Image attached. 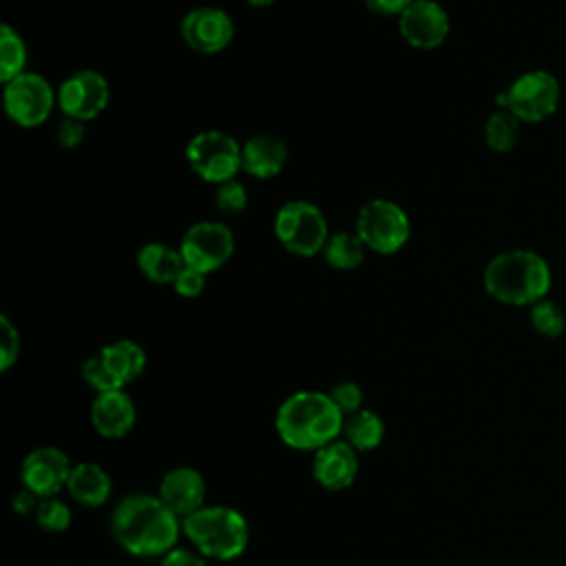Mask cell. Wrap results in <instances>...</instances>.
<instances>
[{
    "instance_id": "6da1fadb",
    "label": "cell",
    "mask_w": 566,
    "mask_h": 566,
    "mask_svg": "<svg viewBox=\"0 0 566 566\" xmlns=\"http://www.w3.org/2000/svg\"><path fill=\"white\" fill-rule=\"evenodd\" d=\"M115 542L135 557H164L177 548L184 533L181 520L159 500V495L130 493L111 515Z\"/></svg>"
},
{
    "instance_id": "7a4b0ae2",
    "label": "cell",
    "mask_w": 566,
    "mask_h": 566,
    "mask_svg": "<svg viewBox=\"0 0 566 566\" xmlns=\"http://www.w3.org/2000/svg\"><path fill=\"white\" fill-rule=\"evenodd\" d=\"M345 416L325 391H294L276 409L279 440L296 451H318L343 436Z\"/></svg>"
},
{
    "instance_id": "3957f363",
    "label": "cell",
    "mask_w": 566,
    "mask_h": 566,
    "mask_svg": "<svg viewBox=\"0 0 566 566\" xmlns=\"http://www.w3.org/2000/svg\"><path fill=\"white\" fill-rule=\"evenodd\" d=\"M486 292L506 305H533L551 287L546 261L531 250H511L493 256L484 270Z\"/></svg>"
},
{
    "instance_id": "277c9868",
    "label": "cell",
    "mask_w": 566,
    "mask_h": 566,
    "mask_svg": "<svg viewBox=\"0 0 566 566\" xmlns=\"http://www.w3.org/2000/svg\"><path fill=\"white\" fill-rule=\"evenodd\" d=\"M181 531L195 551L214 562H232L241 557L250 542V526L241 511L212 504L181 520Z\"/></svg>"
},
{
    "instance_id": "5b68a950",
    "label": "cell",
    "mask_w": 566,
    "mask_h": 566,
    "mask_svg": "<svg viewBox=\"0 0 566 566\" xmlns=\"http://www.w3.org/2000/svg\"><path fill=\"white\" fill-rule=\"evenodd\" d=\"M146 369V352L139 343L122 338L104 345L82 363V378L95 391H115L130 385Z\"/></svg>"
},
{
    "instance_id": "8992f818",
    "label": "cell",
    "mask_w": 566,
    "mask_h": 566,
    "mask_svg": "<svg viewBox=\"0 0 566 566\" xmlns=\"http://www.w3.org/2000/svg\"><path fill=\"white\" fill-rule=\"evenodd\" d=\"M279 243L296 256H314L329 239L323 212L310 201H287L274 217Z\"/></svg>"
},
{
    "instance_id": "52a82bcc",
    "label": "cell",
    "mask_w": 566,
    "mask_h": 566,
    "mask_svg": "<svg viewBox=\"0 0 566 566\" xmlns=\"http://www.w3.org/2000/svg\"><path fill=\"white\" fill-rule=\"evenodd\" d=\"M409 232L407 212L389 199H369L356 214V234L365 248L378 254L398 252L407 243Z\"/></svg>"
},
{
    "instance_id": "ba28073f",
    "label": "cell",
    "mask_w": 566,
    "mask_h": 566,
    "mask_svg": "<svg viewBox=\"0 0 566 566\" xmlns=\"http://www.w3.org/2000/svg\"><path fill=\"white\" fill-rule=\"evenodd\" d=\"M497 104L520 122H542L551 117L559 104V84L546 71H531L500 93Z\"/></svg>"
},
{
    "instance_id": "9c48e42d",
    "label": "cell",
    "mask_w": 566,
    "mask_h": 566,
    "mask_svg": "<svg viewBox=\"0 0 566 566\" xmlns=\"http://www.w3.org/2000/svg\"><path fill=\"white\" fill-rule=\"evenodd\" d=\"M190 168L210 184H226L241 170V146L221 130H203L186 146Z\"/></svg>"
},
{
    "instance_id": "30bf717a",
    "label": "cell",
    "mask_w": 566,
    "mask_h": 566,
    "mask_svg": "<svg viewBox=\"0 0 566 566\" xmlns=\"http://www.w3.org/2000/svg\"><path fill=\"white\" fill-rule=\"evenodd\" d=\"M57 93L38 73H20L4 84V111L20 126H40L49 119Z\"/></svg>"
},
{
    "instance_id": "8fae6325",
    "label": "cell",
    "mask_w": 566,
    "mask_h": 566,
    "mask_svg": "<svg viewBox=\"0 0 566 566\" xmlns=\"http://www.w3.org/2000/svg\"><path fill=\"white\" fill-rule=\"evenodd\" d=\"M179 252L188 268L210 274L230 261L234 252V234L226 223L199 221L186 230Z\"/></svg>"
},
{
    "instance_id": "7c38bea8",
    "label": "cell",
    "mask_w": 566,
    "mask_h": 566,
    "mask_svg": "<svg viewBox=\"0 0 566 566\" xmlns=\"http://www.w3.org/2000/svg\"><path fill=\"white\" fill-rule=\"evenodd\" d=\"M73 462L60 447L44 444L31 449L20 464L22 486L29 489L40 500L55 497L60 491H66Z\"/></svg>"
},
{
    "instance_id": "4fadbf2b",
    "label": "cell",
    "mask_w": 566,
    "mask_h": 566,
    "mask_svg": "<svg viewBox=\"0 0 566 566\" xmlns=\"http://www.w3.org/2000/svg\"><path fill=\"white\" fill-rule=\"evenodd\" d=\"M108 97V82L97 71H77L57 88V106L64 117H75L82 122L95 119L106 108Z\"/></svg>"
},
{
    "instance_id": "5bb4252c",
    "label": "cell",
    "mask_w": 566,
    "mask_h": 566,
    "mask_svg": "<svg viewBox=\"0 0 566 566\" xmlns=\"http://www.w3.org/2000/svg\"><path fill=\"white\" fill-rule=\"evenodd\" d=\"M398 31L413 49H438L449 35V15L436 0H413L398 15Z\"/></svg>"
},
{
    "instance_id": "9a60e30c",
    "label": "cell",
    "mask_w": 566,
    "mask_h": 566,
    "mask_svg": "<svg viewBox=\"0 0 566 566\" xmlns=\"http://www.w3.org/2000/svg\"><path fill=\"white\" fill-rule=\"evenodd\" d=\"M179 31L192 51L219 53L232 42L234 24L219 7H195L184 15Z\"/></svg>"
},
{
    "instance_id": "2e32d148",
    "label": "cell",
    "mask_w": 566,
    "mask_h": 566,
    "mask_svg": "<svg viewBox=\"0 0 566 566\" xmlns=\"http://www.w3.org/2000/svg\"><path fill=\"white\" fill-rule=\"evenodd\" d=\"M358 451L343 438L321 447L312 458V478L325 491H345L358 478Z\"/></svg>"
},
{
    "instance_id": "e0dca14e",
    "label": "cell",
    "mask_w": 566,
    "mask_h": 566,
    "mask_svg": "<svg viewBox=\"0 0 566 566\" xmlns=\"http://www.w3.org/2000/svg\"><path fill=\"white\" fill-rule=\"evenodd\" d=\"M157 495L179 520H186L206 506V480L192 467H175L164 473Z\"/></svg>"
},
{
    "instance_id": "ac0fdd59",
    "label": "cell",
    "mask_w": 566,
    "mask_h": 566,
    "mask_svg": "<svg viewBox=\"0 0 566 566\" xmlns=\"http://www.w3.org/2000/svg\"><path fill=\"white\" fill-rule=\"evenodd\" d=\"M137 420L133 398L124 389L95 394L91 402V424L97 436L106 440H119L130 433Z\"/></svg>"
},
{
    "instance_id": "d6986e66",
    "label": "cell",
    "mask_w": 566,
    "mask_h": 566,
    "mask_svg": "<svg viewBox=\"0 0 566 566\" xmlns=\"http://www.w3.org/2000/svg\"><path fill=\"white\" fill-rule=\"evenodd\" d=\"M285 161L287 146L272 133H259L241 146V168L256 179H270L279 175Z\"/></svg>"
},
{
    "instance_id": "ffe728a7",
    "label": "cell",
    "mask_w": 566,
    "mask_h": 566,
    "mask_svg": "<svg viewBox=\"0 0 566 566\" xmlns=\"http://www.w3.org/2000/svg\"><path fill=\"white\" fill-rule=\"evenodd\" d=\"M66 493L80 506L97 509L108 502L113 493V478L97 462H75L66 482Z\"/></svg>"
},
{
    "instance_id": "44dd1931",
    "label": "cell",
    "mask_w": 566,
    "mask_h": 566,
    "mask_svg": "<svg viewBox=\"0 0 566 566\" xmlns=\"http://www.w3.org/2000/svg\"><path fill=\"white\" fill-rule=\"evenodd\" d=\"M137 268L153 283H175V279L186 268L179 250L166 243H146L137 254Z\"/></svg>"
},
{
    "instance_id": "7402d4cb",
    "label": "cell",
    "mask_w": 566,
    "mask_h": 566,
    "mask_svg": "<svg viewBox=\"0 0 566 566\" xmlns=\"http://www.w3.org/2000/svg\"><path fill=\"white\" fill-rule=\"evenodd\" d=\"M382 438H385V422L376 411L363 407L360 411L345 418L343 440H347L358 453L380 447Z\"/></svg>"
},
{
    "instance_id": "603a6c76",
    "label": "cell",
    "mask_w": 566,
    "mask_h": 566,
    "mask_svg": "<svg viewBox=\"0 0 566 566\" xmlns=\"http://www.w3.org/2000/svg\"><path fill=\"white\" fill-rule=\"evenodd\" d=\"M365 243L356 232H336L329 234L323 254L325 261L336 270H354L365 259Z\"/></svg>"
},
{
    "instance_id": "cb8c5ba5",
    "label": "cell",
    "mask_w": 566,
    "mask_h": 566,
    "mask_svg": "<svg viewBox=\"0 0 566 566\" xmlns=\"http://www.w3.org/2000/svg\"><path fill=\"white\" fill-rule=\"evenodd\" d=\"M24 64H27L24 40L20 38V33L13 27L2 24L0 27V80H2V84L11 82L20 73H24Z\"/></svg>"
},
{
    "instance_id": "d4e9b609",
    "label": "cell",
    "mask_w": 566,
    "mask_h": 566,
    "mask_svg": "<svg viewBox=\"0 0 566 566\" xmlns=\"http://www.w3.org/2000/svg\"><path fill=\"white\" fill-rule=\"evenodd\" d=\"M484 137L491 150L509 153L520 137V119L509 111H497L486 119Z\"/></svg>"
},
{
    "instance_id": "484cf974",
    "label": "cell",
    "mask_w": 566,
    "mask_h": 566,
    "mask_svg": "<svg viewBox=\"0 0 566 566\" xmlns=\"http://www.w3.org/2000/svg\"><path fill=\"white\" fill-rule=\"evenodd\" d=\"M531 325L537 334H542L546 338H555L564 332L566 318H564V312L559 310V305L542 298V301L533 303V307H531Z\"/></svg>"
},
{
    "instance_id": "4316f807",
    "label": "cell",
    "mask_w": 566,
    "mask_h": 566,
    "mask_svg": "<svg viewBox=\"0 0 566 566\" xmlns=\"http://www.w3.org/2000/svg\"><path fill=\"white\" fill-rule=\"evenodd\" d=\"M35 522L46 533H64L71 526L73 517H71V509L66 506L64 500L44 497V500H40V504L35 509Z\"/></svg>"
},
{
    "instance_id": "83f0119b",
    "label": "cell",
    "mask_w": 566,
    "mask_h": 566,
    "mask_svg": "<svg viewBox=\"0 0 566 566\" xmlns=\"http://www.w3.org/2000/svg\"><path fill=\"white\" fill-rule=\"evenodd\" d=\"M245 206H248V192H245L243 184H239L237 179L219 184V188H217V208L223 214H239V212L245 210Z\"/></svg>"
},
{
    "instance_id": "f1b7e54d",
    "label": "cell",
    "mask_w": 566,
    "mask_h": 566,
    "mask_svg": "<svg viewBox=\"0 0 566 566\" xmlns=\"http://www.w3.org/2000/svg\"><path fill=\"white\" fill-rule=\"evenodd\" d=\"M20 356V332L7 318L0 316V369L7 371Z\"/></svg>"
},
{
    "instance_id": "f546056e",
    "label": "cell",
    "mask_w": 566,
    "mask_h": 566,
    "mask_svg": "<svg viewBox=\"0 0 566 566\" xmlns=\"http://www.w3.org/2000/svg\"><path fill=\"white\" fill-rule=\"evenodd\" d=\"M327 394L332 396V400L336 402V407L343 411L345 418L363 409V389L354 380L336 382Z\"/></svg>"
},
{
    "instance_id": "4dcf8cb0",
    "label": "cell",
    "mask_w": 566,
    "mask_h": 566,
    "mask_svg": "<svg viewBox=\"0 0 566 566\" xmlns=\"http://www.w3.org/2000/svg\"><path fill=\"white\" fill-rule=\"evenodd\" d=\"M172 287H175V292H177L179 296H184V298H195V296H199V294L206 290V274L199 272V270H195V268H188V265H186V268L181 270V274L175 279Z\"/></svg>"
},
{
    "instance_id": "1f68e13d",
    "label": "cell",
    "mask_w": 566,
    "mask_h": 566,
    "mask_svg": "<svg viewBox=\"0 0 566 566\" xmlns=\"http://www.w3.org/2000/svg\"><path fill=\"white\" fill-rule=\"evenodd\" d=\"M84 139V122L75 117H64L57 126V142L62 148H75Z\"/></svg>"
},
{
    "instance_id": "d6a6232c",
    "label": "cell",
    "mask_w": 566,
    "mask_h": 566,
    "mask_svg": "<svg viewBox=\"0 0 566 566\" xmlns=\"http://www.w3.org/2000/svg\"><path fill=\"white\" fill-rule=\"evenodd\" d=\"M159 566H208V562L197 551H188V548L177 546L168 555L161 557Z\"/></svg>"
},
{
    "instance_id": "836d02e7",
    "label": "cell",
    "mask_w": 566,
    "mask_h": 566,
    "mask_svg": "<svg viewBox=\"0 0 566 566\" xmlns=\"http://www.w3.org/2000/svg\"><path fill=\"white\" fill-rule=\"evenodd\" d=\"M38 504H40V497L33 495V493H31L29 489H24V486L11 495V511H13L15 515L35 513Z\"/></svg>"
},
{
    "instance_id": "e575fe53",
    "label": "cell",
    "mask_w": 566,
    "mask_h": 566,
    "mask_svg": "<svg viewBox=\"0 0 566 566\" xmlns=\"http://www.w3.org/2000/svg\"><path fill=\"white\" fill-rule=\"evenodd\" d=\"M413 0H365L367 9L378 15H400Z\"/></svg>"
},
{
    "instance_id": "d590c367",
    "label": "cell",
    "mask_w": 566,
    "mask_h": 566,
    "mask_svg": "<svg viewBox=\"0 0 566 566\" xmlns=\"http://www.w3.org/2000/svg\"><path fill=\"white\" fill-rule=\"evenodd\" d=\"M245 2L252 7H270L274 0H245Z\"/></svg>"
}]
</instances>
